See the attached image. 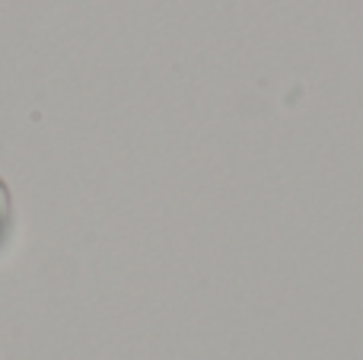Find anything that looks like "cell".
<instances>
[{
    "instance_id": "1",
    "label": "cell",
    "mask_w": 363,
    "mask_h": 360,
    "mask_svg": "<svg viewBox=\"0 0 363 360\" xmlns=\"http://www.w3.org/2000/svg\"><path fill=\"white\" fill-rule=\"evenodd\" d=\"M6 236H10V191L0 182V246L6 242Z\"/></svg>"
}]
</instances>
